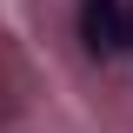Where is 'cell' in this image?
Segmentation results:
<instances>
[{
	"label": "cell",
	"instance_id": "cell-1",
	"mask_svg": "<svg viewBox=\"0 0 133 133\" xmlns=\"http://www.w3.org/2000/svg\"><path fill=\"white\" fill-rule=\"evenodd\" d=\"M80 33H87V47L100 60H113L127 47V7L120 0H80Z\"/></svg>",
	"mask_w": 133,
	"mask_h": 133
}]
</instances>
